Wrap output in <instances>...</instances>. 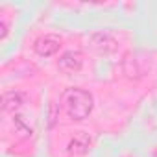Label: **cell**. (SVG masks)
<instances>
[{"label": "cell", "mask_w": 157, "mask_h": 157, "mask_svg": "<svg viewBox=\"0 0 157 157\" xmlns=\"http://www.w3.org/2000/svg\"><path fill=\"white\" fill-rule=\"evenodd\" d=\"M63 105H65V111L70 118L83 120L93 111V96H91V93H87L83 89L74 87L63 94Z\"/></svg>", "instance_id": "1"}, {"label": "cell", "mask_w": 157, "mask_h": 157, "mask_svg": "<svg viewBox=\"0 0 157 157\" xmlns=\"http://www.w3.org/2000/svg\"><path fill=\"white\" fill-rule=\"evenodd\" d=\"M59 50V37L57 35H44L35 43V52L39 56H52Z\"/></svg>", "instance_id": "2"}, {"label": "cell", "mask_w": 157, "mask_h": 157, "mask_svg": "<svg viewBox=\"0 0 157 157\" xmlns=\"http://www.w3.org/2000/svg\"><path fill=\"white\" fill-rule=\"evenodd\" d=\"M82 67V57L78 52H67L61 59H59V68L65 72H74Z\"/></svg>", "instance_id": "3"}, {"label": "cell", "mask_w": 157, "mask_h": 157, "mask_svg": "<svg viewBox=\"0 0 157 157\" xmlns=\"http://www.w3.org/2000/svg\"><path fill=\"white\" fill-rule=\"evenodd\" d=\"M87 146H89V137L82 133V135H76V137L70 140L68 150H70V151H83Z\"/></svg>", "instance_id": "4"}, {"label": "cell", "mask_w": 157, "mask_h": 157, "mask_svg": "<svg viewBox=\"0 0 157 157\" xmlns=\"http://www.w3.org/2000/svg\"><path fill=\"white\" fill-rule=\"evenodd\" d=\"M21 94L19 93H6L4 94V109L10 111V109H19L21 107Z\"/></svg>", "instance_id": "5"}]
</instances>
